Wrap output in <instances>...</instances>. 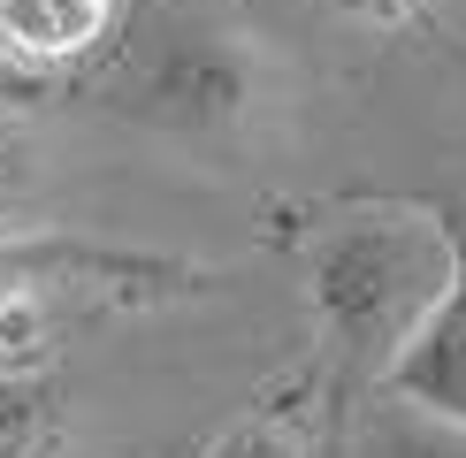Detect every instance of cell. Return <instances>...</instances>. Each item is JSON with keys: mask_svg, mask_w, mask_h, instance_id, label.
<instances>
[{"mask_svg": "<svg viewBox=\"0 0 466 458\" xmlns=\"http://www.w3.org/2000/svg\"><path fill=\"white\" fill-rule=\"evenodd\" d=\"M107 107L184 161L245 168L299 114V69L222 8H161L123 46Z\"/></svg>", "mask_w": 466, "mask_h": 458, "instance_id": "1", "label": "cell"}, {"mask_svg": "<svg viewBox=\"0 0 466 458\" xmlns=\"http://www.w3.org/2000/svg\"><path fill=\"white\" fill-rule=\"evenodd\" d=\"M459 229L436 206H352L306 244V305H314L329 390L352 397L382 390L405 344L429 329L451 291Z\"/></svg>", "mask_w": 466, "mask_h": 458, "instance_id": "2", "label": "cell"}, {"mask_svg": "<svg viewBox=\"0 0 466 458\" xmlns=\"http://www.w3.org/2000/svg\"><path fill=\"white\" fill-rule=\"evenodd\" d=\"M168 291H207V275L168 253L92 244L69 229H0V374H38L62 321L85 305H146Z\"/></svg>", "mask_w": 466, "mask_h": 458, "instance_id": "3", "label": "cell"}, {"mask_svg": "<svg viewBox=\"0 0 466 458\" xmlns=\"http://www.w3.org/2000/svg\"><path fill=\"white\" fill-rule=\"evenodd\" d=\"M459 229V267H451V291H443V305L429 314V329H420L413 344H405V359L390 367V382H382V397L420 420H443V428L466 435V214H451Z\"/></svg>", "mask_w": 466, "mask_h": 458, "instance_id": "4", "label": "cell"}, {"mask_svg": "<svg viewBox=\"0 0 466 458\" xmlns=\"http://www.w3.org/2000/svg\"><path fill=\"white\" fill-rule=\"evenodd\" d=\"M123 0H0V62L8 69H69L115 38Z\"/></svg>", "mask_w": 466, "mask_h": 458, "instance_id": "5", "label": "cell"}, {"mask_svg": "<svg viewBox=\"0 0 466 458\" xmlns=\"http://www.w3.org/2000/svg\"><path fill=\"white\" fill-rule=\"evenodd\" d=\"M69 405L54 374H0V458H62Z\"/></svg>", "mask_w": 466, "mask_h": 458, "instance_id": "6", "label": "cell"}, {"mask_svg": "<svg viewBox=\"0 0 466 458\" xmlns=\"http://www.w3.org/2000/svg\"><path fill=\"white\" fill-rule=\"evenodd\" d=\"M38 191H46V145H38V130L24 114L0 107V229H15L38 206Z\"/></svg>", "mask_w": 466, "mask_h": 458, "instance_id": "7", "label": "cell"}, {"mask_svg": "<svg viewBox=\"0 0 466 458\" xmlns=\"http://www.w3.org/2000/svg\"><path fill=\"white\" fill-rule=\"evenodd\" d=\"M199 458H314L306 451V435L290 428V420H276V413H252V420H238L229 435H215Z\"/></svg>", "mask_w": 466, "mask_h": 458, "instance_id": "8", "label": "cell"}, {"mask_svg": "<svg viewBox=\"0 0 466 458\" xmlns=\"http://www.w3.org/2000/svg\"><path fill=\"white\" fill-rule=\"evenodd\" d=\"M382 458H466V435L443 428V420H420L390 405V420H382Z\"/></svg>", "mask_w": 466, "mask_h": 458, "instance_id": "9", "label": "cell"}, {"mask_svg": "<svg viewBox=\"0 0 466 458\" xmlns=\"http://www.w3.org/2000/svg\"><path fill=\"white\" fill-rule=\"evenodd\" d=\"M337 15H352V24H375V31H390V24H413L420 15V0H329Z\"/></svg>", "mask_w": 466, "mask_h": 458, "instance_id": "10", "label": "cell"}]
</instances>
